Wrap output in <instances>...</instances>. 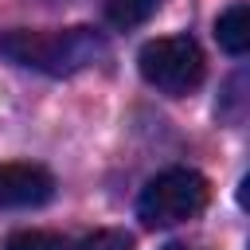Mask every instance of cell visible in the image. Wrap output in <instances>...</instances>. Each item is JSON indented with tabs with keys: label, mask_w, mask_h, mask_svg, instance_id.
Segmentation results:
<instances>
[{
	"label": "cell",
	"mask_w": 250,
	"mask_h": 250,
	"mask_svg": "<svg viewBox=\"0 0 250 250\" xmlns=\"http://www.w3.org/2000/svg\"><path fill=\"white\" fill-rule=\"evenodd\" d=\"M207 207V180L195 168H168L152 176L137 195V219L152 230L195 219Z\"/></svg>",
	"instance_id": "cell-2"
},
{
	"label": "cell",
	"mask_w": 250,
	"mask_h": 250,
	"mask_svg": "<svg viewBox=\"0 0 250 250\" xmlns=\"http://www.w3.org/2000/svg\"><path fill=\"white\" fill-rule=\"evenodd\" d=\"M160 4L164 0H105V20H109V27L129 31V27L148 23L160 12Z\"/></svg>",
	"instance_id": "cell-6"
},
{
	"label": "cell",
	"mask_w": 250,
	"mask_h": 250,
	"mask_svg": "<svg viewBox=\"0 0 250 250\" xmlns=\"http://www.w3.org/2000/svg\"><path fill=\"white\" fill-rule=\"evenodd\" d=\"M242 86H246V70H234L227 90H223V102H219V117L223 121H242Z\"/></svg>",
	"instance_id": "cell-8"
},
{
	"label": "cell",
	"mask_w": 250,
	"mask_h": 250,
	"mask_svg": "<svg viewBox=\"0 0 250 250\" xmlns=\"http://www.w3.org/2000/svg\"><path fill=\"white\" fill-rule=\"evenodd\" d=\"M74 250H133V234H125V230H94Z\"/></svg>",
	"instance_id": "cell-9"
},
{
	"label": "cell",
	"mask_w": 250,
	"mask_h": 250,
	"mask_svg": "<svg viewBox=\"0 0 250 250\" xmlns=\"http://www.w3.org/2000/svg\"><path fill=\"white\" fill-rule=\"evenodd\" d=\"M4 250H70V246L51 230H16L4 242Z\"/></svg>",
	"instance_id": "cell-7"
},
{
	"label": "cell",
	"mask_w": 250,
	"mask_h": 250,
	"mask_svg": "<svg viewBox=\"0 0 250 250\" xmlns=\"http://www.w3.org/2000/svg\"><path fill=\"white\" fill-rule=\"evenodd\" d=\"M51 195H55V176L43 164H23V160L0 164V211L43 207Z\"/></svg>",
	"instance_id": "cell-4"
},
{
	"label": "cell",
	"mask_w": 250,
	"mask_h": 250,
	"mask_svg": "<svg viewBox=\"0 0 250 250\" xmlns=\"http://www.w3.org/2000/svg\"><path fill=\"white\" fill-rule=\"evenodd\" d=\"M215 39L227 55H246V47H250V12H246V4H230L215 20Z\"/></svg>",
	"instance_id": "cell-5"
},
{
	"label": "cell",
	"mask_w": 250,
	"mask_h": 250,
	"mask_svg": "<svg viewBox=\"0 0 250 250\" xmlns=\"http://www.w3.org/2000/svg\"><path fill=\"white\" fill-rule=\"evenodd\" d=\"M137 70L160 94L184 98L203 82V51L191 35H160V39H148L141 47Z\"/></svg>",
	"instance_id": "cell-3"
},
{
	"label": "cell",
	"mask_w": 250,
	"mask_h": 250,
	"mask_svg": "<svg viewBox=\"0 0 250 250\" xmlns=\"http://www.w3.org/2000/svg\"><path fill=\"white\" fill-rule=\"evenodd\" d=\"M164 250H188V246H164Z\"/></svg>",
	"instance_id": "cell-10"
},
{
	"label": "cell",
	"mask_w": 250,
	"mask_h": 250,
	"mask_svg": "<svg viewBox=\"0 0 250 250\" xmlns=\"http://www.w3.org/2000/svg\"><path fill=\"white\" fill-rule=\"evenodd\" d=\"M109 51L105 35L94 27H59V31H31L16 27L0 35V55L12 59L16 66L51 74V78H70L94 62H102Z\"/></svg>",
	"instance_id": "cell-1"
}]
</instances>
